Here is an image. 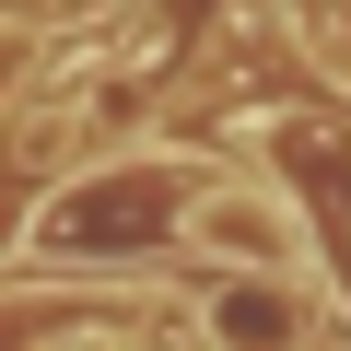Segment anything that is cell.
<instances>
[{"label": "cell", "instance_id": "1", "mask_svg": "<svg viewBox=\"0 0 351 351\" xmlns=\"http://www.w3.org/2000/svg\"><path fill=\"white\" fill-rule=\"evenodd\" d=\"M188 246H199V258H234V269H293V258H304V223H293V199H269V188H199Z\"/></svg>", "mask_w": 351, "mask_h": 351}, {"label": "cell", "instance_id": "2", "mask_svg": "<svg viewBox=\"0 0 351 351\" xmlns=\"http://www.w3.org/2000/svg\"><path fill=\"white\" fill-rule=\"evenodd\" d=\"M211 339H234V351H293V339H304V304L269 293V281H234V293H211Z\"/></svg>", "mask_w": 351, "mask_h": 351}]
</instances>
